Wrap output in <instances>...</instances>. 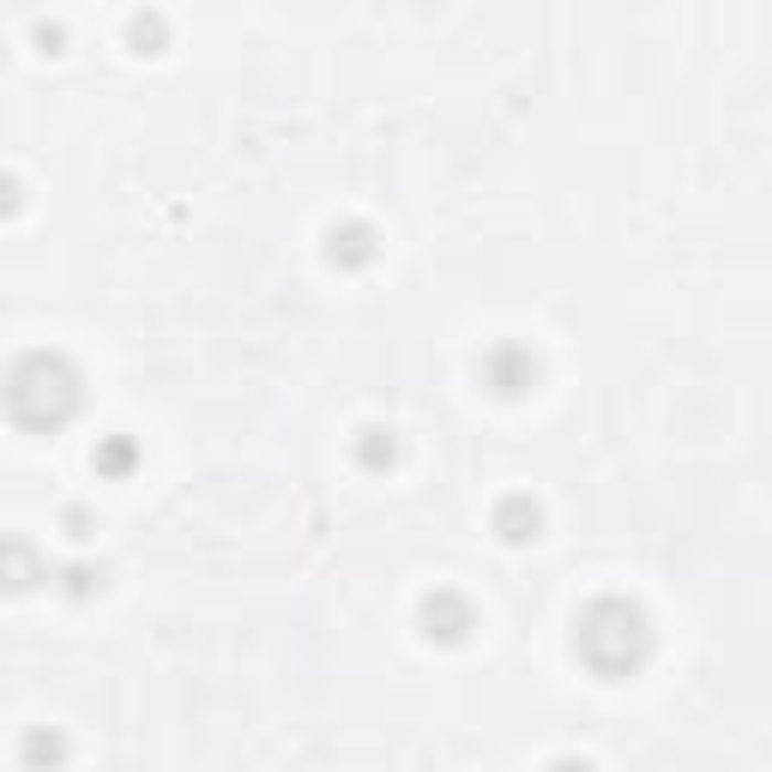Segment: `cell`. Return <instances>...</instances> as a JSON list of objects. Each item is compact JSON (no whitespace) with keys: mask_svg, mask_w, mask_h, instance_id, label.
Returning a JSON list of instances; mask_svg holds the SVG:
<instances>
[{"mask_svg":"<svg viewBox=\"0 0 772 772\" xmlns=\"http://www.w3.org/2000/svg\"><path fill=\"white\" fill-rule=\"evenodd\" d=\"M127 36H133V49H139V55H158V43H163V19H158V12H133Z\"/></svg>","mask_w":772,"mask_h":772,"instance_id":"cell-8","label":"cell"},{"mask_svg":"<svg viewBox=\"0 0 772 772\" xmlns=\"http://www.w3.org/2000/svg\"><path fill=\"white\" fill-rule=\"evenodd\" d=\"M36 43H43V55H55V49H61V24H36Z\"/></svg>","mask_w":772,"mask_h":772,"instance_id":"cell-11","label":"cell"},{"mask_svg":"<svg viewBox=\"0 0 772 772\" xmlns=\"http://www.w3.org/2000/svg\"><path fill=\"white\" fill-rule=\"evenodd\" d=\"M0 61H7V49H0Z\"/></svg>","mask_w":772,"mask_h":772,"instance_id":"cell-12","label":"cell"},{"mask_svg":"<svg viewBox=\"0 0 772 772\" xmlns=\"http://www.w3.org/2000/svg\"><path fill=\"white\" fill-rule=\"evenodd\" d=\"M489 380H495V393L519 398L525 386L537 380V363H532V351H519V344H501V351L489 356Z\"/></svg>","mask_w":772,"mask_h":772,"instance_id":"cell-5","label":"cell"},{"mask_svg":"<svg viewBox=\"0 0 772 772\" xmlns=\"http://www.w3.org/2000/svg\"><path fill=\"white\" fill-rule=\"evenodd\" d=\"M573 652L591 664L598 676H634L640 664H646V652H652V628H646V615L634 610V603H622V598H598L586 615H579V628H573Z\"/></svg>","mask_w":772,"mask_h":772,"instance_id":"cell-2","label":"cell"},{"mask_svg":"<svg viewBox=\"0 0 772 772\" xmlns=\"http://www.w3.org/2000/svg\"><path fill=\"white\" fill-rule=\"evenodd\" d=\"M0 212H19V182L12 175H0Z\"/></svg>","mask_w":772,"mask_h":772,"instance_id":"cell-10","label":"cell"},{"mask_svg":"<svg viewBox=\"0 0 772 772\" xmlns=\"http://www.w3.org/2000/svg\"><path fill=\"white\" fill-rule=\"evenodd\" d=\"M127 459H133V447H127V441H115V447H103V453H97V465H109V471H127Z\"/></svg>","mask_w":772,"mask_h":772,"instance_id":"cell-9","label":"cell"},{"mask_svg":"<svg viewBox=\"0 0 772 772\" xmlns=\"http://www.w3.org/2000/svg\"><path fill=\"white\" fill-rule=\"evenodd\" d=\"M326 254H332L339 266H368V260H375V229H363V224L332 229V236H326Z\"/></svg>","mask_w":772,"mask_h":772,"instance_id":"cell-6","label":"cell"},{"mask_svg":"<svg viewBox=\"0 0 772 772\" xmlns=\"http://www.w3.org/2000/svg\"><path fill=\"white\" fill-rule=\"evenodd\" d=\"M79 398H85L79 368H73L61 351L19 356L12 375H7V386H0L7 417L19 422V429H31V435H55L61 422H73V417H79Z\"/></svg>","mask_w":772,"mask_h":772,"instance_id":"cell-1","label":"cell"},{"mask_svg":"<svg viewBox=\"0 0 772 772\" xmlns=\"http://www.w3.org/2000/svg\"><path fill=\"white\" fill-rule=\"evenodd\" d=\"M471 628H478V615H471V603L459 598V591H429V598H422V634H429V640L459 646Z\"/></svg>","mask_w":772,"mask_h":772,"instance_id":"cell-3","label":"cell"},{"mask_svg":"<svg viewBox=\"0 0 772 772\" xmlns=\"http://www.w3.org/2000/svg\"><path fill=\"white\" fill-rule=\"evenodd\" d=\"M501 537L507 544H525V537H537V525H544V513H537V501H525V495H513L507 507H501Z\"/></svg>","mask_w":772,"mask_h":772,"instance_id":"cell-7","label":"cell"},{"mask_svg":"<svg viewBox=\"0 0 772 772\" xmlns=\"http://www.w3.org/2000/svg\"><path fill=\"white\" fill-rule=\"evenodd\" d=\"M36 579H49L36 544H31V537H7V544H0V586L24 591V586H36Z\"/></svg>","mask_w":772,"mask_h":772,"instance_id":"cell-4","label":"cell"}]
</instances>
